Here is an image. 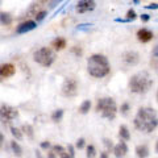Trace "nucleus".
Instances as JSON below:
<instances>
[{
  "mask_svg": "<svg viewBox=\"0 0 158 158\" xmlns=\"http://www.w3.org/2000/svg\"><path fill=\"white\" fill-rule=\"evenodd\" d=\"M135 128L144 133H153L157 129L158 117L154 108L150 107H141L138 108L135 118H133Z\"/></svg>",
  "mask_w": 158,
  "mask_h": 158,
  "instance_id": "f257e3e1",
  "label": "nucleus"
},
{
  "mask_svg": "<svg viewBox=\"0 0 158 158\" xmlns=\"http://www.w3.org/2000/svg\"><path fill=\"white\" fill-rule=\"evenodd\" d=\"M87 71L92 78L102 79L111 73V65L104 54L95 53L87 59Z\"/></svg>",
  "mask_w": 158,
  "mask_h": 158,
  "instance_id": "f03ea898",
  "label": "nucleus"
},
{
  "mask_svg": "<svg viewBox=\"0 0 158 158\" xmlns=\"http://www.w3.org/2000/svg\"><path fill=\"white\" fill-rule=\"evenodd\" d=\"M153 85H154V79L148 71H138L135 75H132L129 79V90L133 94H138V95H144V94L149 92L152 90Z\"/></svg>",
  "mask_w": 158,
  "mask_h": 158,
  "instance_id": "7ed1b4c3",
  "label": "nucleus"
},
{
  "mask_svg": "<svg viewBox=\"0 0 158 158\" xmlns=\"http://www.w3.org/2000/svg\"><path fill=\"white\" fill-rule=\"evenodd\" d=\"M96 112L102 115L103 118L107 120H113L117 115V104L113 98H100L96 103Z\"/></svg>",
  "mask_w": 158,
  "mask_h": 158,
  "instance_id": "20e7f679",
  "label": "nucleus"
},
{
  "mask_svg": "<svg viewBox=\"0 0 158 158\" xmlns=\"http://www.w3.org/2000/svg\"><path fill=\"white\" fill-rule=\"evenodd\" d=\"M57 54L52 48L42 46L33 53V61L42 67H50L56 62Z\"/></svg>",
  "mask_w": 158,
  "mask_h": 158,
  "instance_id": "39448f33",
  "label": "nucleus"
},
{
  "mask_svg": "<svg viewBox=\"0 0 158 158\" xmlns=\"http://www.w3.org/2000/svg\"><path fill=\"white\" fill-rule=\"evenodd\" d=\"M78 81L74 78H65L62 86H61V94L66 98H74L78 95Z\"/></svg>",
  "mask_w": 158,
  "mask_h": 158,
  "instance_id": "423d86ee",
  "label": "nucleus"
},
{
  "mask_svg": "<svg viewBox=\"0 0 158 158\" xmlns=\"http://www.w3.org/2000/svg\"><path fill=\"white\" fill-rule=\"evenodd\" d=\"M19 117V110L6 103L0 104V120L3 123H11L12 120Z\"/></svg>",
  "mask_w": 158,
  "mask_h": 158,
  "instance_id": "0eeeda50",
  "label": "nucleus"
},
{
  "mask_svg": "<svg viewBox=\"0 0 158 158\" xmlns=\"http://www.w3.org/2000/svg\"><path fill=\"white\" fill-rule=\"evenodd\" d=\"M96 8V2L95 0H79L75 6V11L77 13H88L92 12Z\"/></svg>",
  "mask_w": 158,
  "mask_h": 158,
  "instance_id": "6e6552de",
  "label": "nucleus"
},
{
  "mask_svg": "<svg viewBox=\"0 0 158 158\" xmlns=\"http://www.w3.org/2000/svg\"><path fill=\"white\" fill-rule=\"evenodd\" d=\"M121 61L127 66H136L140 62V54L136 50H127L121 54Z\"/></svg>",
  "mask_w": 158,
  "mask_h": 158,
  "instance_id": "1a4fd4ad",
  "label": "nucleus"
},
{
  "mask_svg": "<svg viewBox=\"0 0 158 158\" xmlns=\"http://www.w3.org/2000/svg\"><path fill=\"white\" fill-rule=\"evenodd\" d=\"M37 28V23L34 20H25V21L20 23L16 27V33L17 34H25L28 32H32Z\"/></svg>",
  "mask_w": 158,
  "mask_h": 158,
  "instance_id": "9d476101",
  "label": "nucleus"
},
{
  "mask_svg": "<svg viewBox=\"0 0 158 158\" xmlns=\"http://www.w3.org/2000/svg\"><path fill=\"white\" fill-rule=\"evenodd\" d=\"M136 37H137V40L140 42L148 44V42H150L154 38V33H153L150 29H148V28H141V29H138L137 31Z\"/></svg>",
  "mask_w": 158,
  "mask_h": 158,
  "instance_id": "9b49d317",
  "label": "nucleus"
},
{
  "mask_svg": "<svg viewBox=\"0 0 158 158\" xmlns=\"http://www.w3.org/2000/svg\"><path fill=\"white\" fill-rule=\"evenodd\" d=\"M113 156L116 158H125V156L128 154V145L125 141L120 140V142H117L116 145H113Z\"/></svg>",
  "mask_w": 158,
  "mask_h": 158,
  "instance_id": "f8f14e48",
  "label": "nucleus"
},
{
  "mask_svg": "<svg viewBox=\"0 0 158 158\" xmlns=\"http://www.w3.org/2000/svg\"><path fill=\"white\" fill-rule=\"evenodd\" d=\"M16 73V67L12 63H3L0 65V78H9L15 75Z\"/></svg>",
  "mask_w": 158,
  "mask_h": 158,
  "instance_id": "ddd939ff",
  "label": "nucleus"
},
{
  "mask_svg": "<svg viewBox=\"0 0 158 158\" xmlns=\"http://www.w3.org/2000/svg\"><path fill=\"white\" fill-rule=\"evenodd\" d=\"M135 153L138 158H148L150 154V150H149V146L146 144H141V145H137L136 149H135Z\"/></svg>",
  "mask_w": 158,
  "mask_h": 158,
  "instance_id": "4468645a",
  "label": "nucleus"
},
{
  "mask_svg": "<svg viewBox=\"0 0 158 158\" xmlns=\"http://www.w3.org/2000/svg\"><path fill=\"white\" fill-rule=\"evenodd\" d=\"M13 23V16L12 13L6 12V11H0V25L8 27Z\"/></svg>",
  "mask_w": 158,
  "mask_h": 158,
  "instance_id": "2eb2a0df",
  "label": "nucleus"
},
{
  "mask_svg": "<svg viewBox=\"0 0 158 158\" xmlns=\"http://www.w3.org/2000/svg\"><path fill=\"white\" fill-rule=\"evenodd\" d=\"M66 45H67V42H66V40L63 38V37H57V38H54L53 41H52V48L56 52L63 50V49L66 48Z\"/></svg>",
  "mask_w": 158,
  "mask_h": 158,
  "instance_id": "dca6fc26",
  "label": "nucleus"
},
{
  "mask_svg": "<svg viewBox=\"0 0 158 158\" xmlns=\"http://www.w3.org/2000/svg\"><path fill=\"white\" fill-rule=\"evenodd\" d=\"M52 150L54 152V154H56L57 157H59V158H71L70 156H69L66 148H63L62 145H53Z\"/></svg>",
  "mask_w": 158,
  "mask_h": 158,
  "instance_id": "f3484780",
  "label": "nucleus"
},
{
  "mask_svg": "<svg viewBox=\"0 0 158 158\" xmlns=\"http://www.w3.org/2000/svg\"><path fill=\"white\" fill-rule=\"evenodd\" d=\"M118 137H120V140H123V141H129L131 140L129 128L127 125H120V128H118Z\"/></svg>",
  "mask_w": 158,
  "mask_h": 158,
  "instance_id": "a211bd4d",
  "label": "nucleus"
},
{
  "mask_svg": "<svg viewBox=\"0 0 158 158\" xmlns=\"http://www.w3.org/2000/svg\"><path fill=\"white\" fill-rule=\"evenodd\" d=\"M9 145H11V150H12L15 157H21L23 156V148L20 146L19 142H16V140H12Z\"/></svg>",
  "mask_w": 158,
  "mask_h": 158,
  "instance_id": "6ab92c4d",
  "label": "nucleus"
},
{
  "mask_svg": "<svg viewBox=\"0 0 158 158\" xmlns=\"http://www.w3.org/2000/svg\"><path fill=\"white\" fill-rule=\"evenodd\" d=\"M91 106H92L91 100H83L82 104L79 106V113H82V115H87V113L90 112V110H91Z\"/></svg>",
  "mask_w": 158,
  "mask_h": 158,
  "instance_id": "aec40b11",
  "label": "nucleus"
},
{
  "mask_svg": "<svg viewBox=\"0 0 158 158\" xmlns=\"http://www.w3.org/2000/svg\"><path fill=\"white\" fill-rule=\"evenodd\" d=\"M20 131L23 132V135H27L28 138H33L34 137V129H33V127L31 124H24Z\"/></svg>",
  "mask_w": 158,
  "mask_h": 158,
  "instance_id": "412c9836",
  "label": "nucleus"
},
{
  "mask_svg": "<svg viewBox=\"0 0 158 158\" xmlns=\"http://www.w3.org/2000/svg\"><path fill=\"white\" fill-rule=\"evenodd\" d=\"M9 131H11V133H12V136L16 138L17 141H21L23 138H24V135H23V132L19 129L17 127H13V125H11L9 127Z\"/></svg>",
  "mask_w": 158,
  "mask_h": 158,
  "instance_id": "4be33fe9",
  "label": "nucleus"
},
{
  "mask_svg": "<svg viewBox=\"0 0 158 158\" xmlns=\"http://www.w3.org/2000/svg\"><path fill=\"white\" fill-rule=\"evenodd\" d=\"M62 117H63V110H56V111H53V113H52V121H54V123H59L62 120Z\"/></svg>",
  "mask_w": 158,
  "mask_h": 158,
  "instance_id": "5701e85b",
  "label": "nucleus"
},
{
  "mask_svg": "<svg viewBox=\"0 0 158 158\" xmlns=\"http://www.w3.org/2000/svg\"><path fill=\"white\" fill-rule=\"evenodd\" d=\"M86 157L87 158H95L96 157V148L94 145H87L86 146Z\"/></svg>",
  "mask_w": 158,
  "mask_h": 158,
  "instance_id": "b1692460",
  "label": "nucleus"
},
{
  "mask_svg": "<svg viewBox=\"0 0 158 158\" xmlns=\"http://www.w3.org/2000/svg\"><path fill=\"white\" fill-rule=\"evenodd\" d=\"M46 16H48V11H45V9H42V11H37L36 15H34V21L40 23V21H42Z\"/></svg>",
  "mask_w": 158,
  "mask_h": 158,
  "instance_id": "393cba45",
  "label": "nucleus"
},
{
  "mask_svg": "<svg viewBox=\"0 0 158 158\" xmlns=\"http://www.w3.org/2000/svg\"><path fill=\"white\" fill-rule=\"evenodd\" d=\"M129 111H131V104L128 102L123 103V104L120 106V113H121L123 116H127L128 113H129Z\"/></svg>",
  "mask_w": 158,
  "mask_h": 158,
  "instance_id": "a878e982",
  "label": "nucleus"
},
{
  "mask_svg": "<svg viewBox=\"0 0 158 158\" xmlns=\"http://www.w3.org/2000/svg\"><path fill=\"white\" fill-rule=\"evenodd\" d=\"M103 144H104V146H106V149H107L108 153L113 149V141L111 140V138L104 137V138H103Z\"/></svg>",
  "mask_w": 158,
  "mask_h": 158,
  "instance_id": "bb28decb",
  "label": "nucleus"
},
{
  "mask_svg": "<svg viewBox=\"0 0 158 158\" xmlns=\"http://www.w3.org/2000/svg\"><path fill=\"white\" fill-rule=\"evenodd\" d=\"M125 16H127L125 19H127L128 21L131 23V21H135V20L137 19V13H136V11H135V9H132V8H131L129 11L127 12V15H125Z\"/></svg>",
  "mask_w": 158,
  "mask_h": 158,
  "instance_id": "cd10ccee",
  "label": "nucleus"
},
{
  "mask_svg": "<svg viewBox=\"0 0 158 158\" xmlns=\"http://www.w3.org/2000/svg\"><path fill=\"white\" fill-rule=\"evenodd\" d=\"M75 149H78V150H82L83 148H86V140L83 137H81V138H78L77 140V142H75Z\"/></svg>",
  "mask_w": 158,
  "mask_h": 158,
  "instance_id": "c85d7f7f",
  "label": "nucleus"
},
{
  "mask_svg": "<svg viewBox=\"0 0 158 158\" xmlns=\"http://www.w3.org/2000/svg\"><path fill=\"white\" fill-rule=\"evenodd\" d=\"M70 50H71V53H74V54H75L77 57H81L82 54H83V50H82L81 48H78V46H73V48L70 49Z\"/></svg>",
  "mask_w": 158,
  "mask_h": 158,
  "instance_id": "c756f323",
  "label": "nucleus"
},
{
  "mask_svg": "<svg viewBox=\"0 0 158 158\" xmlns=\"http://www.w3.org/2000/svg\"><path fill=\"white\" fill-rule=\"evenodd\" d=\"M66 150H67L69 156H70L71 158H75V148H74V145H69L66 148Z\"/></svg>",
  "mask_w": 158,
  "mask_h": 158,
  "instance_id": "7c9ffc66",
  "label": "nucleus"
},
{
  "mask_svg": "<svg viewBox=\"0 0 158 158\" xmlns=\"http://www.w3.org/2000/svg\"><path fill=\"white\" fill-rule=\"evenodd\" d=\"M92 27V24H79V25L77 27L78 31H88Z\"/></svg>",
  "mask_w": 158,
  "mask_h": 158,
  "instance_id": "2f4dec72",
  "label": "nucleus"
},
{
  "mask_svg": "<svg viewBox=\"0 0 158 158\" xmlns=\"http://www.w3.org/2000/svg\"><path fill=\"white\" fill-rule=\"evenodd\" d=\"M40 146H41V149L48 150V149H50V148H52V144L49 141H42L41 144H40Z\"/></svg>",
  "mask_w": 158,
  "mask_h": 158,
  "instance_id": "473e14b6",
  "label": "nucleus"
},
{
  "mask_svg": "<svg viewBox=\"0 0 158 158\" xmlns=\"http://www.w3.org/2000/svg\"><path fill=\"white\" fill-rule=\"evenodd\" d=\"M140 19H141L142 23H148V21L150 20V15H149V13H142L141 16H140Z\"/></svg>",
  "mask_w": 158,
  "mask_h": 158,
  "instance_id": "72a5a7b5",
  "label": "nucleus"
},
{
  "mask_svg": "<svg viewBox=\"0 0 158 158\" xmlns=\"http://www.w3.org/2000/svg\"><path fill=\"white\" fill-rule=\"evenodd\" d=\"M145 8L146 9H153V11H157V9H158V4L157 3H152V4H149V6H145Z\"/></svg>",
  "mask_w": 158,
  "mask_h": 158,
  "instance_id": "f704fd0d",
  "label": "nucleus"
},
{
  "mask_svg": "<svg viewBox=\"0 0 158 158\" xmlns=\"http://www.w3.org/2000/svg\"><path fill=\"white\" fill-rule=\"evenodd\" d=\"M62 2H63V0H53V2L50 3V7H52V8H56L58 4H61Z\"/></svg>",
  "mask_w": 158,
  "mask_h": 158,
  "instance_id": "c9c22d12",
  "label": "nucleus"
},
{
  "mask_svg": "<svg viewBox=\"0 0 158 158\" xmlns=\"http://www.w3.org/2000/svg\"><path fill=\"white\" fill-rule=\"evenodd\" d=\"M66 4H67V2H65V3H63V4H62V6H61V7H59V8L57 9V11H56V12H54V16H57V15H58L59 12H61V11H62V9H63V8H65V7H66Z\"/></svg>",
  "mask_w": 158,
  "mask_h": 158,
  "instance_id": "e433bc0d",
  "label": "nucleus"
},
{
  "mask_svg": "<svg viewBox=\"0 0 158 158\" xmlns=\"http://www.w3.org/2000/svg\"><path fill=\"white\" fill-rule=\"evenodd\" d=\"M4 141H6V138H4V135H3L2 132H0V150H2V148H3Z\"/></svg>",
  "mask_w": 158,
  "mask_h": 158,
  "instance_id": "4c0bfd02",
  "label": "nucleus"
},
{
  "mask_svg": "<svg viewBox=\"0 0 158 158\" xmlns=\"http://www.w3.org/2000/svg\"><path fill=\"white\" fill-rule=\"evenodd\" d=\"M100 158H110V154H108V152H100Z\"/></svg>",
  "mask_w": 158,
  "mask_h": 158,
  "instance_id": "58836bf2",
  "label": "nucleus"
},
{
  "mask_svg": "<svg viewBox=\"0 0 158 158\" xmlns=\"http://www.w3.org/2000/svg\"><path fill=\"white\" fill-rule=\"evenodd\" d=\"M115 21H116V23H129L127 19H118V17L115 19Z\"/></svg>",
  "mask_w": 158,
  "mask_h": 158,
  "instance_id": "ea45409f",
  "label": "nucleus"
},
{
  "mask_svg": "<svg viewBox=\"0 0 158 158\" xmlns=\"http://www.w3.org/2000/svg\"><path fill=\"white\" fill-rule=\"evenodd\" d=\"M48 158H57V156L54 154V152H53V150H50V152L48 153Z\"/></svg>",
  "mask_w": 158,
  "mask_h": 158,
  "instance_id": "a19ab883",
  "label": "nucleus"
},
{
  "mask_svg": "<svg viewBox=\"0 0 158 158\" xmlns=\"http://www.w3.org/2000/svg\"><path fill=\"white\" fill-rule=\"evenodd\" d=\"M157 52H158V46L156 45L154 49H153V57H154V58H157Z\"/></svg>",
  "mask_w": 158,
  "mask_h": 158,
  "instance_id": "79ce46f5",
  "label": "nucleus"
},
{
  "mask_svg": "<svg viewBox=\"0 0 158 158\" xmlns=\"http://www.w3.org/2000/svg\"><path fill=\"white\" fill-rule=\"evenodd\" d=\"M132 2L135 3V4H140V2H141V0H132Z\"/></svg>",
  "mask_w": 158,
  "mask_h": 158,
  "instance_id": "37998d69",
  "label": "nucleus"
},
{
  "mask_svg": "<svg viewBox=\"0 0 158 158\" xmlns=\"http://www.w3.org/2000/svg\"><path fill=\"white\" fill-rule=\"evenodd\" d=\"M36 157H37V158H41V154H40V152H36Z\"/></svg>",
  "mask_w": 158,
  "mask_h": 158,
  "instance_id": "c03bdc74",
  "label": "nucleus"
},
{
  "mask_svg": "<svg viewBox=\"0 0 158 158\" xmlns=\"http://www.w3.org/2000/svg\"><path fill=\"white\" fill-rule=\"evenodd\" d=\"M40 2H41V3H48L49 0H40Z\"/></svg>",
  "mask_w": 158,
  "mask_h": 158,
  "instance_id": "a18cd8bd",
  "label": "nucleus"
},
{
  "mask_svg": "<svg viewBox=\"0 0 158 158\" xmlns=\"http://www.w3.org/2000/svg\"><path fill=\"white\" fill-rule=\"evenodd\" d=\"M0 6H2V0H0Z\"/></svg>",
  "mask_w": 158,
  "mask_h": 158,
  "instance_id": "49530a36",
  "label": "nucleus"
}]
</instances>
